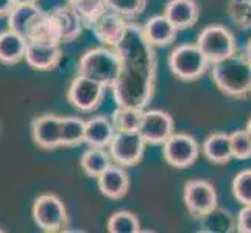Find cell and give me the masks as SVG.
<instances>
[{
  "label": "cell",
  "instance_id": "1",
  "mask_svg": "<svg viewBox=\"0 0 251 233\" xmlns=\"http://www.w3.org/2000/svg\"><path fill=\"white\" fill-rule=\"evenodd\" d=\"M116 51L120 58V70L111 87L116 105L145 109L156 87L158 59L154 47L147 42L141 25L128 22L126 34Z\"/></svg>",
  "mask_w": 251,
  "mask_h": 233
},
{
  "label": "cell",
  "instance_id": "2",
  "mask_svg": "<svg viewBox=\"0 0 251 233\" xmlns=\"http://www.w3.org/2000/svg\"><path fill=\"white\" fill-rule=\"evenodd\" d=\"M211 78L226 97L237 100L251 97V63L244 53L236 51L223 61L212 64Z\"/></svg>",
  "mask_w": 251,
  "mask_h": 233
},
{
  "label": "cell",
  "instance_id": "3",
  "mask_svg": "<svg viewBox=\"0 0 251 233\" xmlns=\"http://www.w3.org/2000/svg\"><path fill=\"white\" fill-rule=\"evenodd\" d=\"M120 70V58L116 48L95 47L84 51L78 61L76 73L100 83L103 87H112Z\"/></svg>",
  "mask_w": 251,
  "mask_h": 233
},
{
  "label": "cell",
  "instance_id": "4",
  "mask_svg": "<svg viewBox=\"0 0 251 233\" xmlns=\"http://www.w3.org/2000/svg\"><path fill=\"white\" fill-rule=\"evenodd\" d=\"M197 47L207 59L209 64L223 61L225 58L237 51V42L234 34L220 23L206 25L197 39Z\"/></svg>",
  "mask_w": 251,
  "mask_h": 233
},
{
  "label": "cell",
  "instance_id": "5",
  "mask_svg": "<svg viewBox=\"0 0 251 233\" xmlns=\"http://www.w3.org/2000/svg\"><path fill=\"white\" fill-rule=\"evenodd\" d=\"M33 221L34 224L47 233L66 232L69 226V214L66 204L59 196L53 193H46L38 196L33 202Z\"/></svg>",
  "mask_w": 251,
  "mask_h": 233
},
{
  "label": "cell",
  "instance_id": "6",
  "mask_svg": "<svg viewBox=\"0 0 251 233\" xmlns=\"http://www.w3.org/2000/svg\"><path fill=\"white\" fill-rule=\"evenodd\" d=\"M169 67L178 80L190 83L197 81L206 73L209 63L197 44H183L172 50Z\"/></svg>",
  "mask_w": 251,
  "mask_h": 233
},
{
  "label": "cell",
  "instance_id": "7",
  "mask_svg": "<svg viewBox=\"0 0 251 233\" xmlns=\"http://www.w3.org/2000/svg\"><path fill=\"white\" fill-rule=\"evenodd\" d=\"M162 155L172 168L186 169L197 162L200 155V146L192 135L186 132H173L162 143Z\"/></svg>",
  "mask_w": 251,
  "mask_h": 233
},
{
  "label": "cell",
  "instance_id": "8",
  "mask_svg": "<svg viewBox=\"0 0 251 233\" xmlns=\"http://www.w3.org/2000/svg\"><path fill=\"white\" fill-rule=\"evenodd\" d=\"M103 97H105V87L100 83L78 73L67 89V101L80 112H94L99 109Z\"/></svg>",
  "mask_w": 251,
  "mask_h": 233
},
{
  "label": "cell",
  "instance_id": "9",
  "mask_svg": "<svg viewBox=\"0 0 251 233\" xmlns=\"http://www.w3.org/2000/svg\"><path fill=\"white\" fill-rule=\"evenodd\" d=\"M145 140L141 137V134L134 132H116L112 140L109 143V155L112 159V163L128 168L137 165L145 151Z\"/></svg>",
  "mask_w": 251,
  "mask_h": 233
},
{
  "label": "cell",
  "instance_id": "10",
  "mask_svg": "<svg viewBox=\"0 0 251 233\" xmlns=\"http://www.w3.org/2000/svg\"><path fill=\"white\" fill-rule=\"evenodd\" d=\"M184 204L195 219H201L206 213L217 207V191L204 179H192L184 185Z\"/></svg>",
  "mask_w": 251,
  "mask_h": 233
},
{
  "label": "cell",
  "instance_id": "11",
  "mask_svg": "<svg viewBox=\"0 0 251 233\" xmlns=\"http://www.w3.org/2000/svg\"><path fill=\"white\" fill-rule=\"evenodd\" d=\"M175 123L170 114L161 109L144 110L141 126L137 132L150 145H162L173 134Z\"/></svg>",
  "mask_w": 251,
  "mask_h": 233
},
{
  "label": "cell",
  "instance_id": "12",
  "mask_svg": "<svg viewBox=\"0 0 251 233\" xmlns=\"http://www.w3.org/2000/svg\"><path fill=\"white\" fill-rule=\"evenodd\" d=\"M91 30L94 31V36L105 47L116 48L125 38L128 30V21L124 19L120 14L106 10L94 21Z\"/></svg>",
  "mask_w": 251,
  "mask_h": 233
},
{
  "label": "cell",
  "instance_id": "13",
  "mask_svg": "<svg viewBox=\"0 0 251 233\" xmlns=\"http://www.w3.org/2000/svg\"><path fill=\"white\" fill-rule=\"evenodd\" d=\"M31 137L36 146L44 151L61 148V117L44 114L33 120Z\"/></svg>",
  "mask_w": 251,
  "mask_h": 233
},
{
  "label": "cell",
  "instance_id": "14",
  "mask_svg": "<svg viewBox=\"0 0 251 233\" xmlns=\"http://www.w3.org/2000/svg\"><path fill=\"white\" fill-rule=\"evenodd\" d=\"M61 56L63 50L58 42H27L24 59L34 70L49 72L59 65Z\"/></svg>",
  "mask_w": 251,
  "mask_h": 233
},
{
  "label": "cell",
  "instance_id": "15",
  "mask_svg": "<svg viewBox=\"0 0 251 233\" xmlns=\"http://www.w3.org/2000/svg\"><path fill=\"white\" fill-rule=\"evenodd\" d=\"M53 21L56 36L61 44L64 42H72L76 38H80V34L83 31V22L80 19V16L76 14L69 5H58L53 10L49 11Z\"/></svg>",
  "mask_w": 251,
  "mask_h": 233
},
{
  "label": "cell",
  "instance_id": "16",
  "mask_svg": "<svg viewBox=\"0 0 251 233\" xmlns=\"http://www.w3.org/2000/svg\"><path fill=\"white\" fill-rule=\"evenodd\" d=\"M100 193L112 201H119L126 196L129 190V176L124 167L117 163L111 165L97 177Z\"/></svg>",
  "mask_w": 251,
  "mask_h": 233
},
{
  "label": "cell",
  "instance_id": "17",
  "mask_svg": "<svg viewBox=\"0 0 251 233\" xmlns=\"http://www.w3.org/2000/svg\"><path fill=\"white\" fill-rule=\"evenodd\" d=\"M162 14L175 25L176 30H187L198 22L200 8L195 0H169Z\"/></svg>",
  "mask_w": 251,
  "mask_h": 233
},
{
  "label": "cell",
  "instance_id": "18",
  "mask_svg": "<svg viewBox=\"0 0 251 233\" xmlns=\"http://www.w3.org/2000/svg\"><path fill=\"white\" fill-rule=\"evenodd\" d=\"M142 33L150 45L166 47L175 41L178 30L166 16L158 14V16L150 17V19L142 25Z\"/></svg>",
  "mask_w": 251,
  "mask_h": 233
},
{
  "label": "cell",
  "instance_id": "19",
  "mask_svg": "<svg viewBox=\"0 0 251 233\" xmlns=\"http://www.w3.org/2000/svg\"><path fill=\"white\" fill-rule=\"evenodd\" d=\"M116 129L108 117H94L86 122L84 126V143L91 148H108Z\"/></svg>",
  "mask_w": 251,
  "mask_h": 233
},
{
  "label": "cell",
  "instance_id": "20",
  "mask_svg": "<svg viewBox=\"0 0 251 233\" xmlns=\"http://www.w3.org/2000/svg\"><path fill=\"white\" fill-rule=\"evenodd\" d=\"M27 41L21 34L8 28L0 33V63L5 65H16L24 61Z\"/></svg>",
  "mask_w": 251,
  "mask_h": 233
},
{
  "label": "cell",
  "instance_id": "21",
  "mask_svg": "<svg viewBox=\"0 0 251 233\" xmlns=\"http://www.w3.org/2000/svg\"><path fill=\"white\" fill-rule=\"evenodd\" d=\"M203 154L211 163L215 165H225L232 159L229 148V137L225 132H214L206 137L203 142Z\"/></svg>",
  "mask_w": 251,
  "mask_h": 233
},
{
  "label": "cell",
  "instance_id": "22",
  "mask_svg": "<svg viewBox=\"0 0 251 233\" xmlns=\"http://www.w3.org/2000/svg\"><path fill=\"white\" fill-rule=\"evenodd\" d=\"M201 227L200 232H211V233H229L236 230V219L234 216L225 209L215 207L209 213H206L200 219Z\"/></svg>",
  "mask_w": 251,
  "mask_h": 233
},
{
  "label": "cell",
  "instance_id": "23",
  "mask_svg": "<svg viewBox=\"0 0 251 233\" xmlns=\"http://www.w3.org/2000/svg\"><path fill=\"white\" fill-rule=\"evenodd\" d=\"M112 163V159L105 148H91L86 149L80 159V165L84 171V174L89 177L97 179L103 171H105Z\"/></svg>",
  "mask_w": 251,
  "mask_h": 233
},
{
  "label": "cell",
  "instance_id": "24",
  "mask_svg": "<svg viewBox=\"0 0 251 233\" xmlns=\"http://www.w3.org/2000/svg\"><path fill=\"white\" fill-rule=\"evenodd\" d=\"M142 115H144V109L117 106L111 115V122L116 129V132H134L141 126Z\"/></svg>",
  "mask_w": 251,
  "mask_h": 233
},
{
  "label": "cell",
  "instance_id": "25",
  "mask_svg": "<svg viewBox=\"0 0 251 233\" xmlns=\"http://www.w3.org/2000/svg\"><path fill=\"white\" fill-rule=\"evenodd\" d=\"M39 10L41 8L38 5H14L11 13L8 14V28L21 34L25 39V34Z\"/></svg>",
  "mask_w": 251,
  "mask_h": 233
},
{
  "label": "cell",
  "instance_id": "26",
  "mask_svg": "<svg viewBox=\"0 0 251 233\" xmlns=\"http://www.w3.org/2000/svg\"><path fill=\"white\" fill-rule=\"evenodd\" d=\"M86 122L80 117L61 118V148H75L84 143Z\"/></svg>",
  "mask_w": 251,
  "mask_h": 233
},
{
  "label": "cell",
  "instance_id": "27",
  "mask_svg": "<svg viewBox=\"0 0 251 233\" xmlns=\"http://www.w3.org/2000/svg\"><path fill=\"white\" fill-rule=\"evenodd\" d=\"M67 5L80 16L86 28H91L94 21L108 10L106 0H67Z\"/></svg>",
  "mask_w": 251,
  "mask_h": 233
},
{
  "label": "cell",
  "instance_id": "28",
  "mask_svg": "<svg viewBox=\"0 0 251 233\" xmlns=\"http://www.w3.org/2000/svg\"><path fill=\"white\" fill-rule=\"evenodd\" d=\"M106 227L109 233H137L141 232V222L134 213L117 210L109 216Z\"/></svg>",
  "mask_w": 251,
  "mask_h": 233
},
{
  "label": "cell",
  "instance_id": "29",
  "mask_svg": "<svg viewBox=\"0 0 251 233\" xmlns=\"http://www.w3.org/2000/svg\"><path fill=\"white\" fill-rule=\"evenodd\" d=\"M226 14L239 30L251 28V0H229Z\"/></svg>",
  "mask_w": 251,
  "mask_h": 233
},
{
  "label": "cell",
  "instance_id": "30",
  "mask_svg": "<svg viewBox=\"0 0 251 233\" xmlns=\"http://www.w3.org/2000/svg\"><path fill=\"white\" fill-rule=\"evenodd\" d=\"M147 2L149 0H106V8L120 14L124 19L131 21L145 11Z\"/></svg>",
  "mask_w": 251,
  "mask_h": 233
},
{
  "label": "cell",
  "instance_id": "31",
  "mask_svg": "<svg viewBox=\"0 0 251 233\" xmlns=\"http://www.w3.org/2000/svg\"><path fill=\"white\" fill-rule=\"evenodd\" d=\"M232 194L242 205H251V168L236 174L232 180Z\"/></svg>",
  "mask_w": 251,
  "mask_h": 233
},
{
  "label": "cell",
  "instance_id": "32",
  "mask_svg": "<svg viewBox=\"0 0 251 233\" xmlns=\"http://www.w3.org/2000/svg\"><path fill=\"white\" fill-rule=\"evenodd\" d=\"M229 137V148L232 159H239V160H247L251 157V140L248 134L244 131H234L228 134Z\"/></svg>",
  "mask_w": 251,
  "mask_h": 233
},
{
  "label": "cell",
  "instance_id": "33",
  "mask_svg": "<svg viewBox=\"0 0 251 233\" xmlns=\"http://www.w3.org/2000/svg\"><path fill=\"white\" fill-rule=\"evenodd\" d=\"M236 230L240 233H251V205H244L237 214Z\"/></svg>",
  "mask_w": 251,
  "mask_h": 233
},
{
  "label": "cell",
  "instance_id": "34",
  "mask_svg": "<svg viewBox=\"0 0 251 233\" xmlns=\"http://www.w3.org/2000/svg\"><path fill=\"white\" fill-rule=\"evenodd\" d=\"M13 8H14L13 0H0V19L2 17H8Z\"/></svg>",
  "mask_w": 251,
  "mask_h": 233
},
{
  "label": "cell",
  "instance_id": "35",
  "mask_svg": "<svg viewBox=\"0 0 251 233\" xmlns=\"http://www.w3.org/2000/svg\"><path fill=\"white\" fill-rule=\"evenodd\" d=\"M14 5H38L39 0H13Z\"/></svg>",
  "mask_w": 251,
  "mask_h": 233
},
{
  "label": "cell",
  "instance_id": "36",
  "mask_svg": "<svg viewBox=\"0 0 251 233\" xmlns=\"http://www.w3.org/2000/svg\"><path fill=\"white\" fill-rule=\"evenodd\" d=\"M244 55H245V58L248 59V61L251 63V39L247 42V45H245V51H244Z\"/></svg>",
  "mask_w": 251,
  "mask_h": 233
},
{
  "label": "cell",
  "instance_id": "37",
  "mask_svg": "<svg viewBox=\"0 0 251 233\" xmlns=\"http://www.w3.org/2000/svg\"><path fill=\"white\" fill-rule=\"evenodd\" d=\"M245 132L248 134V137H250V140H251V118L248 120V123H247V127H245Z\"/></svg>",
  "mask_w": 251,
  "mask_h": 233
},
{
  "label": "cell",
  "instance_id": "38",
  "mask_svg": "<svg viewBox=\"0 0 251 233\" xmlns=\"http://www.w3.org/2000/svg\"><path fill=\"white\" fill-rule=\"evenodd\" d=\"M0 232H3V229H0Z\"/></svg>",
  "mask_w": 251,
  "mask_h": 233
}]
</instances>
